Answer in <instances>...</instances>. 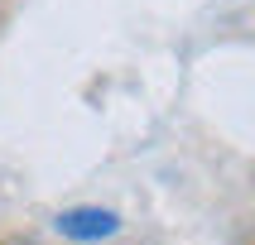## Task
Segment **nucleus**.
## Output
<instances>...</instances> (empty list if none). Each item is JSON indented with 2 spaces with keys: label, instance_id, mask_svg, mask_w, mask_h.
<instances>
[{
  "label": "nucleus",
  "instance_id": "nucleus-1",
  "mask_svg": "<svg viewBox=\"0 0 255 245\" xmlns=\"http://www.w3.org/2000/svg\"><path fill=\"white\" fill-rule=\"evenodd\" d=\"M58 231L68 236V241H106V236H116L121 231V216L111 212V207H68V212H58Z\"/></svg>",
  "mask_w": 255,
  "mask_h": 245
}]
</instances>
